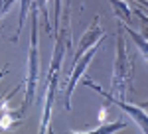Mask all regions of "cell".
Listing matches in <instances>:
<instances>
[{"mask_svg": "<svg viewBox=\"0 0 148 134\" xmlns=\"http://www.w3.org/2000/svg\"><path fill=\"white\" fill-rule=\"evenodd\" d=\"M30 24H32V34H30V53H28V79H26V100L20 109V116L26 114V111L32 107L36 95V85H38V6L30 8Z\"/></svg>", "mask_w": 148, "mask_h": 134, "instance_id": "1", "label": "cell"}, {"mask_svg": "<svg viewBox=\"0 0 148 134\" xmlns=\"http://www.w3.org/2000/svg\"><path fill=\"white\" fill-rule=\"evenodd\" d=\"M67 28L57 34V44L53 49L51 57V67H49V79H47V93H46V107H44V122H42V132H47L49 128V116H51V105H53V93L57 85V75H59V67L63 61V53L67 47Z\"/></svg>", "mask_w": 148, "mask_h": 134, "instance_id": "2", "label": "cell"}, {"mask_svg": "<svg viewBox=\"0 0 148 134\" xmlns=\"http://www.w3.org/2000/svg\"><path fill=\"white\" fill-rule=\"evenodd\" d=\"M116 59H114V77H113V89L119 93L121 99H125L128 93V85H130V77H132V63L126 55V44L123 32H119L116 38Z\"/></svg>", "mask_w": 148, "mask_h": 134, "instance_id": "3", "label": "cell"}, {"mask_svg": "<svg viewBox=\"0 0 148 134\" xmlns=\"http://www.w3.org/2000/svg\"><path fill=\"white\" fill-rule=\"evenodd\" d=\"M85 85H87V87H91L93 91H97V93H101V95H103V97H105L107 100L114 103L116 107H121V109H123L125 112H128V114H130V116H132V118H134V120L138 122V126L142 128V132H148V114L142 111V107H130V105H126L125 99H116V97H113L111 93H105V91H101V87H97L95 83L87 81V79H85Z\"/></svg>", "mask_w": 148, "mask_h": 134, "instance_id": "4", "label": "cell"}, {"mask_svg": "<svg viewBox=\"0 0 148 134\" xmlns=\"http://www.w3.org/2000/svg\"><path fill=\"white\" fill-rule=\"evenodd\" d=\"M97 49H99V44H95L85 53V57H81V59H77L75 61V67H73V73H71V79H69V83H67V91H65V109H71V93H73V89H75V85H77V81H79V77L83 75V71L87 69V65H89V61L93 59V55L97 53Z\"/></svg>", "mask_w": 148, "mask_h": 134, "instance_id": "5", "label": "cell"}, {"mask_svg": "<svg viewBox=\"0 0 148 134\" xmlns=\"http://www.w3.org/2000/svg\"><path fill=\"white\" fill-rule=\"evenodd\" d=\"M101 38H103V30L97 26V18H95L93 24H91V28L87 30V34H83L81 44H79V47H77V51H75V59H73V61L81 59L83 53H85V49H87V47H91V45H95V44H99V40H101Z\"/></svg>", "mask_w": 148, "mask_h": 134, "instance_id": "6", "label": "cell"}, {"mask_svg": "<svg viewBox=\"0 0 148 134\" xmlns=\"http://www.w3.org/2000/svg\"><path fill=\"white\" fill-rule=\"evenodd\" d=\"M111 4H113V8H114V14H116L126 26L132 22V10L128 8V4H125L123 0H111Z\"/></svg>", "mask_w": 148, "mask_h": 134, "instance_id": "7", "label": "cell"}, {"mask_svg": "<svg viewBox=\"0 0 148 134\" xmlns=\"http://www.w3.org/2000/svg\"><path fill=\"white\" fill-rule=\"evenodd\" d=\"M125 30H126L128 34H130V38H132V42L136 44V47L140 49V53H142V55H144V57L148 59V40L144 38V36H140V34L132 32V30H130V28H128L126 24H125Z\"/></svg>", "mask_w": 148, "mask_h": 134, "instance_id": "8", "label": "cell"}, {"mask_svg": "<svg viewBox=\"0 0 148 134\" xmlns=\"http://www.w3.org/2000/svg\"><path fill=\"white\" fill-rule=\"evenodd\" d=\"M30 4H32V0H22V10H20V24H18V30L14 34V42L18 40V34L22 32V26H24V20H26V14L30 10Z\"/></svg>", "mask_w": 148, "mask_h": 134, "instance_id": "9", "label": "cell"}, {"mask_svg": "<svg viewBox=\"0 0 148 134\" xmlns=\"http://www.w3.org/2000/svg\"><path fill=\"white\" fill-rule=\"evenodd\" d=\"M125 122H113V124H105V126H97V128H91L89 132H114V130H121L125 128Z\"/></svg>", "mask_w": 148, "mask_h": 134, "instance_id": "10", "label": "cell"}, {"mask_svg": "<svg viewBox=\"0 0 148 134\" xmlns=\"http://www.w3.org/2000/svg\"><path fill=\"white\" fill-rule=\"evenodd\" d=\"M34 4L42 10V14H44V20H46V28L47 32L51 34V28H49V18H47V0H34Z\"/></svg>", "mask_w": 148, "mask_h": 134, "instance_id": "11", "label": "cell"}, {"mask_svg": "<svg viewBox=\"0 0 148 134\" xmlns=\"http://www.w3.org/2000/svg\"><path fill=\"white\" fill-rule=\"evenodd\" d=\"M20 89H22V85H18V87L12 91V93H8V95H6L4 99H0V109H2V107H6V103H8V100H10V99H12V97H14V95H16V93H18Z\"/></svg>", "mask_w": 148, "mask_h": 134, "instance_id": "12", "label": "cell"}, {"mask_svg": "<svg viewBox=\"0 0 148 134\" xmlns=\"http://www.w3.org/2000/svg\"><path fill=\"white\" fill-rule=\"evenodd\" d=\"M16 0H0V16L4 14V12H8L10 10V6L14 4Z\"/></svg>", "mask_w": 148, "mask_h": 134, "instance_id": "13", "label": "cell"}, {"mask_svg": "<svg viewBox=\"0 0 148 134\" xmlns=\"http://www.w3.org/2000/svg\"><path fill=\"white\" fill-rule=\"evenodd\" d=\"M6 73H8V71H6V67H4V69H2V71H0V79L4 77V75H6Z\"/></svg>", "mask_w": 148, "mask_h": 134, "instance_id": "14", "label": "cell"}]
</instances>
